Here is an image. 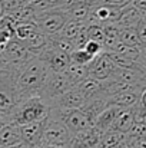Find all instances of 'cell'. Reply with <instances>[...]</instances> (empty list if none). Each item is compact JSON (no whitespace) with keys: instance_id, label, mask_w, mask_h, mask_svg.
Listing matches in <instances>:
<instances>
[{"instance_id":"1","label":"cell","mask_w":146,"mask_h":148,"mask_svg":"<svg viewBox=\"0 0 146 148\" xmlns=\"http://www.w3.org/2000/svg\"><path fill=\"white\" fill-rule=\"evenodd\" d=\"M13 66L16 68L17 88L22 95V99L33 95H40L46 81L52 73L48 65L37 55H35L26 62Z\"/></svg>"},{"instance_id":"2","label":"cell","mask_w":146,"mask_h":148,"mask_svg":"<svg viewBox=\"0 0 146 148\" xmlns=\"http://www.w3.org/2000/svg\"><path fill=\"white\" fill-rule=\"evenodd\" d=\"M50 108H52L50 103L39 95L24 98L7 115V122H13L16 125H24L30 122L42 121L49 116Z\"/></svg>"},{"instance_id":"3","label":"cell","mask_w":146,"mask_h":148,"mask_svg":"<svg viewBox=\"0 0 146 148\" xmlns=\"http://www.w3.org/2000/svg\"><path fill=\"white\" fill-rule=\"evenodd\" d=\"M22 101V95L17 88L16 68L10 63L0 65V114L6 116Z\"/></svg>"},{"instance_id":"4","label":"cell","mask_w":146,"mask_h":148,"mask_svg":"<svg viewBox=\"0 0 146 148\" xmlns=\"http://www.w3.org/2000/svg\"><path fill=\"white\" fill-rule=\"evenodd\" d=\"M72 135L73 134L69 131V128L62 121H59V119L53 118L52 115H49L46 118V122H45V127H43L37 148L46 147V145L69 148Z\"/></svg>"},{"instance_id":"5","label":"cell","mask_w":146,"mask_h":148,"mask_svg":"<svg viewBox=\"0 0 146 148\" xmlns=\"http://www.w3.org/2000/svg\"><path fill=\"white\" fill-rule=\"evenodd\" d=\"M67 19L69 16L63 7H50L36 13L35 23L40 32H43L46 36H52L62 30Z\"/></svg>"},{"instance_id":"6","label":"cell","mask_w":146,"mask_h":148,"mask_svg":"<svg viewBox=\"0 0 146 148\" xmlns=\"http://www.w3.org/2000/svg\"><path fill=\"white\" fill-rule=\"evenodd\" d=\"M49 115H52L53 118L62 121L72 134L93 127V119L82 109V108H76V109H56V108H50Z\"/></svg>"},{"instance_id":"7","label":"cell","mask_w":146,"mask_h":148,"mask_svg":"<svg viewBox=\"0 0 146 148\" xmlns=\"http://www.w3.org/2000/svg\"><path fill=\"white\" fill-rule=\"evenodd\" d=\"M72 86L73 85L65 72H52L39 97H42L45 101H48L50 103L54 98L60 97L62 94L69 91Z\"/></svg>"},{"instance_id":"8","label":"cell","mask_w":146,"mask_h":148,"mask_svg":"<svg viewBox=\"0 0 146 148\" xmlns=\"http://www.w3.org/2000/svg\"><path fill=\"white\" fill-rule=\"evenodd\" d=\"M0 56H1V62L4 63L20 65L27 59H30L32 56H35V53H32L27 49L22 40H19L17 38H12L4 45V48L0 50Z\"/></svg>"},{"instance_id":"9","label":"cell","mask_w":146,"mask_h":148,"mask_svg":"<svg viewBox=\"0 0 146 148\" xmlns=\"http://www.w3.org/2000/svg\"><path fill=\"white\" fill-rule=\"evenodd\" d=\"M37 56L50 68L52 72H65L70 65V55L63 50L56 49L54 46L48 45L37 53Z\"/></svg>"},{"instance_id":"10","label":"cell","mask_w":146,"mask_h":148,"mask_svg":"<svg viewBox=\"0 0 146 148\" xmlns=\"http://www.w3.org/2000/svg\"><path fill=\"white\" fill-rule=\"evenodd\" d=\"M88 66H89V76H93L99 81L109 79L117 68L107 52H102L100 55L95 56V59Z\"/></svg>"},{"instance_id":"11","label":"cell","mask_w":146,"mask_h":148,"mask_svg":"<svg viewBox=\"0 0 146 148\" xmlns=\"http://www.w3.org/2000/svg\"><path fill=\"white\" fill-rule=\"evenodd\" d=\"M86 101L88 98L79 88L72 86L69 91L53 99L50 102V106L56 109H76V108H83Z\"/></svg>"},{"instance_id":"12","label":"cell","mask_w":146,"mask_h":148,"mask_svg":"<svg viewBox=\"0 0 146 148\" xmlns=\"http://www.w3.org/2000/svg\"><path fill=\"white\" fill-rule=\"evenodd\" d=\"M103 132L96 127H90L82 131H77L72 135L69 148H97L100 135Z\"/></svg>"},{"instance_id":"13","label":"cell","mask_w":146,"mask_h":148,"mask_svg":"<svg viewBox=\"0 0 146 148\" xmlns=\"http://www.w3.org/2000/svg\"><path fill=\"white\" fill-rule=\"evenodd\" d=\"M46 118L42 121H36V122H30V124H24V125H19L20 128V135H22V141L24 144H27L32 148H37L43 127H45Z\"/></svg>"},{"instance_id":"14","label":"cell","mask_w":146,"mask_h":148,"mask_svg":"<svg viewBox=\"0 0 146 148\" xmlns=\"http://www.w3.org/2000/svg\"><path fill=\"white\" fill-rule=\"evenodd\" d=\"M92 6H93L92 3L70 0L66 6H63V9L66 10L69 19H73V20H77V22H88L89 17H90Z\"/></svg>"},{"instance_id":"15","label":"cell","mask_w":146,"mask_h":148,"mask_svg":"<svg viewBox=\"0 0 146 148\" xmlns=\"http://www.w3.org/2000/svg\"><path fill=\"white\" fill-rule=\"evenodd\" d=\"M141 89H133V91H123L115 95H110L107 99V105H113L117 108H130L135 106L139 99H141Z\"/></svg>"},{"instance_id":"16","label":"cell","mask_w":146,"mask_h":148,"mask_svg":"<svg viewBox=\"0 0 146 148\" xmlns=\"http://www.w3.org/2000/svg\"><path fill=\"white\" fill-rule=\"evenodd\" d=\"M138 103L135 106H130V108H123L117 114V116H116V119H115V122H113L110 130H115V131H119V132H128L132 128V125L135 124V121H136Z\"/></svg>"},{"instance_id":"17","label":"cell","mask_w":146,"mask_h":148,"mask_svg":"<svg viewBox=\"0 0 146 148\" xmlns=\"http://www.w3.org/2000/svg\"><path fill=\"white\" fill-rule=\"evenodd\" d=\"M17 143H22L20 128L19 125L13 122H6L0 128V148H7L14 145Z\"/></svg>"},{"instance_id":"18","label":"cell","mask_w":146,"mask_h":148,"mask_svg":"<svg viewBox=\"0 0 146 148\" xmlns=\"http://www.w3.org/2000/svg\"><path fill=\"white\" fill-rule=\"evenodd\" d=\"M122 109H123V108H117V106H113V105H107L96 116L93 125L96 127L97 130H100L102 132L110 130L112 125H113V122H115V119H116V116H117V114H119Z\"/></svg>"},{"instance_id":"19","label":"cell","mask_w":146,"mask_h":148,"mask_svg":"<svg viewBox=\"0 0 146 148\" xmlns=\"http://www.w3.org/2000/svg\"><path fill=\"white\" fill-rule=\"evenodd\" d=\"M142 16H143V14H142L132 3H129V4H126V6L122 7V12H120V16H119L116 25H117L119 27H126V26L135 27V26L142 20Z\"/></svg>"},{"instance_id":"20","label":"cell","mask_w":146,"mask_h":148,"mask_svg":"<svg viewBox=\"0 0 146 148\" xmlns=\"http://www.w3.org/2000/svg\"><path fill=\"white\" fill-rule=\"evenodd\" d=\"M88 99L90 98H105L103 97V81H99L93 76H88L80 84L76 85Z\"/></svg>"},{"instance_id":"21","label":"cell","mask_w":146,"mask_h":148,"mask_svg":"<svg viewBox=\"0 0 146 148\" xmlns=\"http://www.w3.org/2000/svg\"><path fill=\"white\" fill-rule=\"evenodd\" d=\"M123 141H128V134L126 132H119V131H115V130H107V131H105L100 135L97 148H116Z\"/></svg>"},{"instance_id":"22","label":"cell","mask_w":146,"mask_h":148,"mask_svg":"<svg viewBox=\"0 0 146 148\" xmlns=\"http://www.w3.org/2000/svg\"><path fill=\"white\" fill-rule=\"evenodd\" d=\"M65 73L70 79L72 85L76 86L77 84H80L83 79H86L89 76V66L88 65H79V63L70 62V65L67 66V69L65 71Z\"/></svg>"},{"instance_id":"23","label":"cell","mask_w":146,"mask_h":148,"mask_svg":"<svg viewBox=\"0 0 146 148\" xmlns=\"http://www.w3.org/2000/svg\"><path fill=\"white\" fill-rule=\"evenodd\" d=\"M48 42H49V45L54 46L56 49L63 50V52H66V53H69V55H70V52H73V50L76 49L73 40H70V39H67V38L59 35V33L48 36Z\"/></svg>"},{"instance_id":"24","label":"cell","mask_w":146,"mask_h":148,"mask_svg":"<svg viewBox=\"0 0 146 148\" xmlns=\"http://www.w3.org/2000/svg\"><path fill=\"white\" fill-rule=\"evenodd\" d=\"M119 42L129 45V46H141V40H139V36L136 33V29L132 26H126V27L119 29Z\"/></svg>"},{"instance_id":"25","label":"cell","mask_w":146,"mask_h":148,"mask_svg":"<svg viewBox=\"0 0 146 148\" xmlns=\"http://www.w3.org/2000/svg\"><path fill=\"white\" fill-rule=\"evenodd\" d=\"M85 22H77V20H73V19H67V22L65 23V26L62 27V30L59 32V35L73 40L77 35V32L80 30V27L83 26Z\"/></svg>"},{"instance_id":"26","label":"cell","mask_w":146,"mask_h":148,"mask_svg":"<svg viewBox=\"0 0 146 148\" xmlns=\"http://www.w3.org/2000/svg\"><path fill=\"white\" fill-rule=\"evenodd\" d=\"M95 59L93 55H90L88 50L83 48H77L73 52H70V62L73 63H79V65H89L92 60Z\"/></svg>"},{"instance_id":"27","label":"cell","mask_w":146,"mask_h":148,"mask_svg":"<svg viewBox=\"0 0 146 148\" xmlns=\"http://www.w3.org/2000/svg\"><path fill=\"white\" fill-rule=\"evenodd\" d=\"M83 49L88 50L90 55H93V56H97V55H100L102 52H105L103 49V45L100 43V42H96V40H92V39H89L88 42H86V45L83 46Z\"/></svg>"},{"instance_id":"28","label":"cell","mask_w":146,"mask_h":148,"mask_svg":"<svg viewBox=\"0 0 146 148\" xmlns=\"http://www.w3.org/2000/svg\"><path fill=\"white\" fill-rule=\"evenodd\" d=\"M135 29H136V33H138V36H139L141 45L146 43V23L143 20H141V22L135 26Z\"/></svg>"},{"instance_id":"29","label":"cell","mask_w":146,"mask_h":148,"mask_svg":"<svg viewBox=\"0 0 146 148\" xmlns=\"http://www.w3.org/2000/svg\"><path fill=\"white\" fill-rule=\"evenodd\" d=\"M128 143L132 145V148H146V137L133 138V140H128Z\"/></svg>"},{"instance_id":"30","label":"cell","mask_w":146,"mask_h":148,"mask_svg":"<svg viewBox=\"0 0 146 148\" xmlns=\"http://www.w3.org/2000/svg\"><path fill=\"white\" fill-rule=\"evenodd\" d=\"M132 0H100V3L105 4H110V6H117V7H123L126 4H129Z\"/></svg>"},{"instance_id":"31","label":"cell","mask_w":146,"mask_h":148,"mask_svg":"<svg viewBox=\"0 0 146 148\" xmlns=\"http://www.w3.org/2000/svg\"><path fill=\"white\" fill-rule=\"evenodd\" d=\"M130 3H132V4H133V6L142 13V14L146 13V0H132Z\"/></svg>"},{"instance_id":"32","label":"cell","mask_w":146,"mask_h":148,"mask_svg":"<svg viewBox=\"0 0 146 148\" xmlns=\"http://www.w3.org/2000/svg\"><path fill=\"white\" fill-rule=\"evenodd\" d=\"M69 1H70V0H48L50 7H63V6H66Z\"/></svg>"},{"instance_id":"33","label":"cell","mask_w":146,"mask_h":148,"mask_svg":"<svg viewBox=\"0 0 146 148\" xmlns=\"http://www.w3.org/2000/svg\"><path fill=\"white\" fill-rule=\"evenodd\" d=\"M139 103L143 106V108H146V88L142 91V94H141V99H139Z\"/></svg>"},{"instance_id":"34","label":"cell","mask_w":146,"mask_h":148,"mask_svg":"<svg viewBox=\"0 0 146 148\" xmlns=\"http://www.w3.org/2000/svg\"><path fill=\"white\" fill-rule=\"evenodd\" d=\"M7 148H32V147H29L27 144H24V143L22 141V143H17V144H14V145H10V147H7Z\"/></svg>"},{"instance_id":"35","label":"cell","mask_w":146,"mask_h":148,"mask_svg":"<svg viewBox=\"0 0 146 148\" xmlns=\"http://www.w3.org/2000/svg\"><path fill=\"white\" fill-rule=\"evenodd\" d=\"M4 14H6V10H4V3H3V0H0V19H1Z\"/></svg>"},{"instance_id":"36","label":"cell","mask_w":146,"mask_h":148,"mask_svg":"<svg viewBox=\"0 0 146 148\" xmlns=\"http://www.w3.org/2000/svg\"><path fill=\"white\" fill-rule=\"evenodd\" d=\"M116 148H132V145H130L128 141H123V143H120V144H119Z\"/></svg>"},{"instance_id":"37","label":"cell","mask_w":146,"mask_h":148,"mask_svg":"<svg viewBox=\"0 0 146 148\" xmlns=\"http://www.w3.org/2000/svg\"><path fill=\"white\" fill-rule=\"evenodd\" d=\"M6 122H7V116H6L4 114H0V128H1V125L6 124Z\"/></svg>"},{"instance_id":"38","label":"cell","mask_w":146,"mask_h":148,"mask_svg":"<svg viewBox=\"0 0 146 148\" xmlns=\"http://www.w3.org/2000/svg\"><path fill=\"white\" fill-rule=\"evenodd\" d=\"M75 1H86V3H92V4L100 3V0H75Z\"/></svg>"},{"instance_id":"39","label":"cell","mask_w":146,"mask_h":148,"mask_svg":"<svg viewBox=\"0 0 146 148\" xmlns=\"http://www.w3.org/2000/svg\"><path fill=\"white\" fill-rule=\"evenodd\" d=\"M40 148H66V147H56V145H46V147H40Z\"/></svg>"},{"instance_id":"40","label":"cell","mask_w":146,"mask_h":148,"mask_svg":"<svg viewBox=\"0 0 146 148\" xmlns=\"http://www.w3.org/2000/svg\"><path fill=\"white\" fill-rule=\"evenodd\" d=\"M141 48H142V52L145 53V56H146V43H143V45H141Z\"/></svg>"},{"instance_id":"41","label":"cell","mask_w":146,"mask_h":148,"mask_svg":"<svg viewBox=\"0 0 146 148\" xmlns=\"http://www.w3.org/2000/svg\"><path fill=\"white\" fill-rule=\"evenodd\" d=\"M142 20L146 23V13H143V16H142Z\"/></svg>"}]
</instances>
